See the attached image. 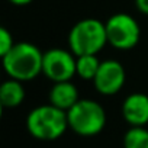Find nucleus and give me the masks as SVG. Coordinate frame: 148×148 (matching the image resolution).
<instances>
[{
  "label": "nucleus",
  "mask_w": 148,
  "mask_h": 148,
  "mask_svg": "<svg viewBox=\"0 0 148 148\" xmlns=\"http://www.w3.org/2000/svg\"><path fill=\"white\" fill-rule=\"evenodd\" d=\"M44 52L31 42H16L15 47L2 57V64L9 79L22 83L31 82L42 73Z\"/></svg>",
  "instance_id": "obj_1"
},
{
  "label": "nucleus",
  "mask_w": 148,
  "mask_h": 148,
  "mask_svg": "<svg viewBox=\"0 0 148 148\" xmlns=\"http://www.w3.org/2000/svg\"><path fill=\"white\" fill-rule=\"evenodd\" d=\"M108 45L105 22L86 18L74 23L68 32V47L76 55H97Z\"/></svg>",
  "instance_id": "obj_2"
},
{
  "label": "nucleus",
  "mask_w": 148,
  "mask_h": 148,
  "mask_svg": "<svg viewBox=\"0 0 148 148\" xmlns=\"http://www.w3.org/2000/svg\"><path fill=\"white\" fill-rule=\"evenodd\" d=\"M26 128L35 139L55 141L68 129L67 112L51 103L36 106L26 116Z\"/></svg>",
  "instance_id": "obj_3"
},
{
  "label": "nucleus",
  "mask_w": 148,
  "mask_h": 148,
  "mask_svg": "<svg viewBox=\"0 0 148 148\" xmlns=\"http://www.w3.org/2000/svg\"><path fill=\"white\" fill-rule=\"evenodd\" d=\"M68 128L80 136H95L106 125L105 108L92 99H80L68 112Z\"/></svg>",
  "instance_id": "obj_4"
},
{
  "label": "nucleus",
  "mask_w": 148,
  "mask_h": 148,
  "mask_svg": "<svg viewBox=\"0 0 148 148\" xmlns=\"http://www.w3.org/2000/svg\"><path fill=\"white\" fill-rule=\"evenodd\" d=\"M108 44L116 49L126 51L136 47L141 38V26L136 19L128 13H115L106 22Z\"/></svg>",
  "instance_id": "obj_5"
},
{
  "label": "nucleus",
  "mask_w": 148,
  "mask_h": 148,
  "mask_svg": "<svg viewBox=\"0 0 148 148\" xmlns=\"http://www.w3.org/2000/svg\"><path fill=\"white\" fill-rule=\"evenodd\" d=\"M77 57L68 49L51 48L44 52L42 60V74L52 83L71 82L76 74Z\"/></svg>",
  "instance_id": "obj_6"
},
{
  "label": "nucleus",
  "mask_w": 148,
  "mask_h": 148,
  "mask_svg": "<svg viewBox=\"0 0 148 148\" xmlns=\"http://www.w3.org/2000/svg\"><path fill=\"white\" fill-rule=\"evenodd\" d=\"M126 80L123 65L116 60H105L100 62L99 71L93 80L95 89L103 96H113L122 90Z\"/></svg>",
  "instance_id": "obj_7"
},
{
  "label": "nucleus",
  "mask_w": 148,
  "mask_h": 148,
  "mask_svg": "<svg viewBox=\"0 0 148 148\" xmlns=\"http://www.w3.org/2000/svg\"><path fill=\"white\" fill-rule=\"evenodd\" d=\"M122 118L131 126H145L148 123V96L144 93H131L125 97Z\"/></svg>",
  "instance_id": "obj_8"
},
{
  "label": "nucleus",
  "mask_w": 148,
  "mask_h": 148,
  "mask_svg": "<svg viewBox=\"0 0 148 148\" xmlns=\"http://www.w3.org/2000/svg\"><path fill=\"white\" fill-rule=\"evenodd\" d=\"M49 103L54 105L55 108L68 112L74 105L80 100L79 90L76 84H73L71 82H60L54 83L51 90H49Z\"/></svg>",
  "instance_id": "obj_9"
},
{
  "label": "nucleus",
  "mask_w": 148,
  "mask_h": 148,
  "mask_svg": "<svg viewBox=\"0 0 148 148\" xmlns=\"http://www.w3.org/2000/svg\"><path fill=\"white\" fill-rule=\"evenodd\" d=\"M25 99L23 83L15 79H9L0 86V105L6 109L18 108Z\"/></svg>",
  "instance_id": "obj_10"
},
{
  "label": "nucleus",
  "mask_w": 148,
  "mask_h": 148,
  "mask_svg": "<svg viewBox=\"0 0 148 148\" xmlns=\"http://www.w3.org/2000/svg\"><path fill=\"white\" fill-rule=\"evenodd\" d=\"M100 60L96 55H80L76 61V74L86 82H93L100 67Z\"/></svg>",
  "instance_id": "obj_11"
},
{
  "label": "nucleus",
  "mask_w": 148,
  "mask_h": 148,
  "mask_svg": "<svg viewBox=\"0 0 148 148\" xmlns=\"http://www.w3.org/2000/svg\"><path fill=\"white\" fill-rule=\"evenodd\" d=\"M123 148H148V129L131 126L123 135Z\"/></svg>",
  "instance_id": "obj_12"
},
{
  "label": "nucleus",
  "mask_w": 148,
  "mask_h": 148,
  "mask_svg": "<svg viewBox=\"0 0 148 148\" xmlns=\"http://www.w3.org/2000/svg\"><path fill=\"white\" fill-rule=\"evenodd\" d=\"M15 39L13 35L6 29V28H0V57L6 55L13 47H15Z\"/></svg>",
  "instance_id": "obj_13"
},
{
  "label": "nucleus",
  "mask_w": 148,
  "mask_h": 148,
  "mask_svg": "<svg viewBox=\"0 0 148 148\" xmlns=\"http://www.w3.org/2000/svg\"><path fill=\"white\" fill-rule=\"evenodd\" d=\"M135 2V8L139 13L148 16V0H134Z\"/></svg>",
  "instance_id": "obj_14"
},
{
  "label": "nucleus",
  "mask_w": 148,
  "mask_h": 148,
  "mask_svg": "<svg viewBox=\"0 0 148 148\" xmlns=\"http://www.w3.org/2000/svg\"><path fill=\"white\" fill-rule=\"evenodd\" d=\"M9 2L12 5H15V6H26V5L32 3L34 0H9Z\"/></svg>",
  "instance_id": "obj_15"
}]
</instances>
